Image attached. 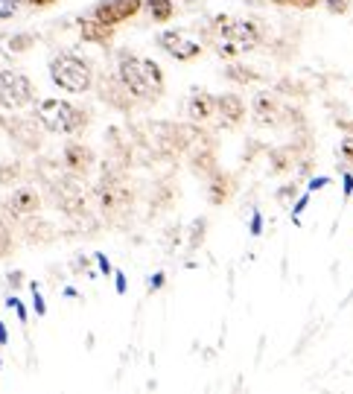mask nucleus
<instances>
[{
	"mask_svg": "<svg viewBox=\"0 0 353 394\" xmlns=\"http://www.w3.org/2000/svg\"><path fill=\"white\" fill-rule=\"evenodd\" d=\"M117 73H120V82L140 100H152V97H158L160 90H164V73H160V68L152 62V58L123 53L120 65H117Z\"/></svg>",
	"mask_w": 353,
	"mask_h": 394,
	"instance_id": "1",
	"label": "nucleus"
},
{
	"mask_svg": "<svg viewBox=\"0 0 353 394\" xmlns=\"http://www.w3.org/2000/svg\"><path fill=\"white\" fill-rule=\"evenodd\" d=\"M36 120L53 135H73L88 123L85 111H79L76 105L64 100H41L36 105Z\"/></svg>",
	"mask_w": 353,
	"mask_h": 394,
	"instance_id": "2",
	"label": "nucleus"
},
{
	"mask_svg": "<svg viewBox=\"0 0 353 394\" xmlns=\"http://www.w3.org/2000/svg\"><path fill=\"white\" fill-rule=\"evenodd\" d=\"M50 76L53 82L61 88V90H71V94H85L93 82V73H91V65L79 56H71V53H61L50 62Z\"/></svg>",
	"mask_w": 353,
	"mask_h": 394,
	"instance_id": "3",
	"label": "nucleus"
},
{
	"mask_svg": "<svg viewBox=\"0 0 353 394\" xmlns=\"http://www.w3.org/2000/svg\"><path fill=\"white\" fill-rule=\"evenodd\" d=\"M257 44H260V29H257L251 21H222V33L216 38V53L225 58H234L242 53H251Z\"/></svg>",
	"mask_w": 353,
	"mask_h": 394,
	"instance_id": "4",
	"label": "nucleus"
},
{
	"mask_svg": "<svg viewBox=\"0 0 353 394\" xmlns=\"http://www.w3.org/2000/svg\"><path fill=\"white\" fill-rule=\"evenodd\" d=\"M32 97H36V88H32V82L24 73L0 71V105L9 111H18V108H26Z\"/></svg>",
	"mask_w": 353,
	"mask_h": 394,
	"instance_id": "5",
	"label": "nucleus"
},
{
	"mask_svg": "<svg viewBox=\"0 0 353 394\" xmlns=\"http://www.w3.org/2000/svg\"><path fill=\"white\" fill-rule=\"evenodd\" d=\"M143 6V0H103V4H96L93 12H91V21H96L100 26L111 29L128 18H135Z\"/></svg>",
	"mask_w": 353,
	"mask_h": 394,
	"instance_id": "6",
	"label": "nucleus"
},
{
	"mask_svg": "<svg viewBox=\"0 0 353 394\" xmlns=\"http://www.w3.org/2000/svg\"><path fill=\"white\" fill-rule=\"evenodd\" d=\"M158 44L164 47L175 62H193V58L202 56V44L196 38H190L181 29H167V33L158 36Z\"/></svg>",
	"mask_w": 353,
	"mask_h": 394,
	"instance_id": "7",
	"label": "nucleus"
},
{
	"mask_svg": "<svg viewBox=\"0 0 353 394\" xmlns=\"http://www.w3.org/2000/svg\"><path fill=\"white\" fill-rule=\"evenodd\" d=\"M6 207L12 210L15 217H32V214H39V207H41V196H39V190H36V187H18V190L9 196Z\"/></svg>",
	"mask_w": 353,
	"mask_h": 394,
	"instance_id": "8",
	"label": "nucleus"
},
{
	"mask_svg": "<svg viewBox=\"0 0 353 394\" xmlns=\"http://www.w3.org/2000/svg\"><path fill=\"white\" fill-rule=\"evenodd\" d=\"M64 164H68L71 172L85 175L93 167V152L82 143H68V146H64Z\"/></svg>",
	"mask_w": 353,
	"mask_h": 394,
	"instance_id": "9",
	"label": "nucleus"
},
{
	"mask_svg": "<svg viewBox=\"0 0 353 394\" xmlns=\"http://www.w3.org/2000/svg\"><path fill=\"white\" fill-rule=\"evenodd\" d=\"M216 111L228 126H237L245 117V103L237 94H222V97H216Z\"/></svg>",
	"mask_w": 353,
	"mask_h": 394,
	"instance_id": "10",
	"label": "nucleus"
},
{
	"mask_svg": "<svg viewBox=\"0 0 353 394\" xmlns=\"http://www.w3.org/2000/svg\"><path fill=\"white\" fill-rule=\"evenodd\" d=\"M187 114H190V120L205 123V120H210L216 114V97L205 94V90H196V94L187 100Z\"/></svg>",
	"mask_w": 353,
	"mask_h": 394,
	"instance_id": "11",
	"label": "nucleus"
},
{
	"mask_svg": "<svg viewBox=\"0 0 353 394\" xmlns=\"http://www.w3.org/2000/svg\"><path fill=\"white\" fill-rule=\"evenodd\" d=\"M254 114L260 123H275V114H277V103L272 94H266V90H260V94L254 97Z\"/></svg>",
	"mask_w": 353,
	"mask_h": 394,
	"instance_id": "12",
	"label": "nucleus"
},
{
	"mask_svg": "<svg viewBox=\"0 0 353 394\" xmlns=\"http://www.w3.org/2000/svg\"><path fill=\"white\" fill-rule=\"evenodd\" d=\"M231 190H234L231 178H228V175H216L213 185H210V190H208V199H210L213 204H222V202L231 199Z\"/></svg>",
	"mask_w": 353,
	"mask_h": 394,
	"instance_id": "13",
	"label": "nucleus"
},
{
	"mask_svg": "<svg viewBox=\"0 0 353 394\" xmlns=\"http://www.w3.org/2000/svg\"><path fill=\"white\" fill-rule=\"evenodd\" d=\"M96 196H100V202H103V207H123V202H126V196L120 193V187L117 185H111V181H103L100 187H96Z\"/></svg>",
	"mask_w": 353,
	"mask_h": 394,
	"instance_id": "14",
	"label": "nucleus"
},
{
	"mask_svg": "<svg viewBox=\"0 0 353 394\" xmlns=\"http://www.w3.org/2000/svg\"><path fill=\"white\" fill-rule=\"evenodd\" d=\"M149 12H152V21L164 24V21L173 18L175 6H173V0H149Z\"/></svg>",
	"mask_w": 353,
	"mask_h": 394,
	"instance_id": "15",
	"label": "nucleus"
},
{
	"mask_svg": "<svg viewBox=\"0 0 353 394\" xmlns=\"http://www.w3.org/2000/svg\"><path fill=\"white\" fill-rule=\"evenodd\" d=\"M82 36L88 38V41H106V36H108V29L106 26H100L96 21H82Z\"/></svg>",
	"mask_w": 353,
	"mask_h": 394,
	"instance_id": "16",
	"label": "nucleus"
},
{
	"mask_svg": "<svg viewBox=\"0 0 353 394\" xmlns=\"http://www.w3.org/2000/svg\"><path fill=\"white\" fill-rule=\"evenodd\" d=\"M18 9H21V0H0V21L15 18Z\"/></svg>",
	"mask_w": 353,
	"mask_h": 394,
	"instance_id": "17",
	"label": "nucleus"
},
{
	"mask_svg": "<svg viewBox=\"0 0 353 394\" xmlns=\"http://www.w3.org/2000/svg\"><path fill=\"white\" fill-rule=\"evenodd\" d=\"M32 41H36V38H32V36H26V33H24V36H12L6 47H9L12 53H24V50H26V47L32 44Z\"/></svg>",
	"mask_w": 353,
	"mask_h": 394,
	"instance_id": "18",
	"label": "nucleus"
},
{
	"mask_svg": "<svg viewBox=\"0 0 353 394\" xmlns=\"http://www.w3.org/2000/svg\"><path fill=\"white\" fill-rule=\"evenodd\" d=\"M275 4H283V6H298V9H312L318 0H275Z\"/></svg>",
	"mask_w": 353,
	"mask_h": 394,
	"instance_id": "19",
	"label": "nucleus"
},
{
	"mask_svg": "<svg viewBox=\"0 0 353 394\" xmlns=\"http://www.w3.org/2000/svg\"><path fill=\"white\" fill-rule=\"evenodd\" d=\"M339 152H342V158H344V161H350V164H353V138L342 140V146H339Z\"/></svg>",
	"mask_w": 353,
	"mask_h": 394,
	"instance_id": "20",
	"label": "nucleus"
},
{
	"mask_svg": "<svg viewBox=\"0 0 353 394\" xmlns=\"http://www.w3.org/2000/svg\"><path fill=\"white\" fill-rule=\"evenodd\" d=\"M327 6H330V12H344L347 9V0H327Z\"/></svg>",
	"mask_w": 353,
	"mask_h": 394,
	"instance_id": "21",
	"label": "nucleus"
},
{
	"mask_svg": "<svg viewBox=\"0 0 353 394\" xmlns=\"http://www.w3.org/2000/svg\"><path fill=\"white\" fill-rule=\"evenodd\" d=\"M26 6H32V9H44V6H50V4H56V0H24Z\"/></svg>",
	"mask_w": 353,
	"mask_h": 394,
	"instance_id": "22",
	"label": "nucleus"
}]
</instances>
